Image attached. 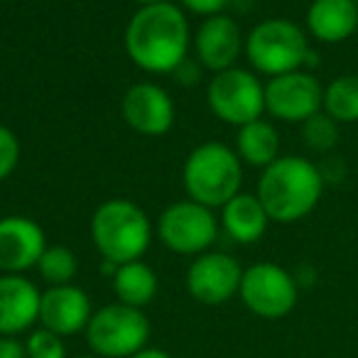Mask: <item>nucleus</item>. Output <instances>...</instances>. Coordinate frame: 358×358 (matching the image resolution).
<instances>
[{
	"label": "nucleus",
	"mask_w": 358,
	"mask_h": 358,
	"mask_svg": "<svg viewBox=\"0 0 358 358\" xmlns=\"http://www.w3.org/2000/svg\"><path fill=\"white\" fill-rule=\"evenodd\" d=\"M130 62L148 74H174L189 59L192 27L172 0L145 6L130 17L123 37Z\"/></svg>",
	"instance_id": "1"
},
{
	"label": "nucleus",
	"mask_w": 358,
	"mask_h": 358,
	"mask_svg": "<svg viewBox=\"0 0 358 358\" xmlns=\"http://www.w3.org/2000/svg\"><path fill=\"white\" fill-rule=\"evenodd\" d=\"M324 177L319 164L299 155H280L263 169L258 179V199L270 221L294 224L309 216L324 194Z\"/></svg>",
	"instance_id": "2"
},
{
	"label": "nucleus",
	"mask_w": 358,
	"mask_h": 358,
	"mask_svg": "<svg viewBox=\"0 0 358 358\" xmlns=\"http://www.w3.org/2000/svg\"><path fill=\"white\" fill-rule=\"evenodd\" d=\"M182 185L192 201L209 209H221L241 192L243 162L229 145L204 143L192 150L185 159Z\"/></svg>",
	"instance_id": "3"
},
{
	"label": "nucleus",
	"mask_w": 358,
	"mask_h": 358,
	"mask_svg": "<svg viewBox=\"0 0 358 358\" xmlns=\"http://www.w3.org/2000/svg\"><path fill=\"white\" fill-rule=\"evenodd\" d=\"M91 241L96 250L115 265L143 260L152 241L148 214L130 199H108L91 216Z\"/></svg>",
	"instance_id": "4"
},
{
	"label": "nucleus",
	"mask_w": 358,
	"mask_h": 358,
	"mask_svg": "<svg viewBox=\"0 0 358 358\" xmlns=\"http://www.w3.org/2000/svg\"><path fill=\"white\" fill-rule=\"evenodd\" d=\"M245 57H248L253 71L265 76H280L289 71L302 69L309 64V37L297 22L285 17H270L253 27L245 35Z\"/></svg>",
	"instance_id": "5"
},
{
	"label": "nucleus",
	"mask_w": 358,
	"mask_h": 358,
	"mask_svg": "<svg viewBox=\"0 0 358 358\" xmlns=\"http://www.w3.org/2000/svg\"><path fill=\"white\" fill-rule=\"evenodd\" d=\"M150 341V319L143 309L128 304H106L96 309L86 327V343L99 358H133Z\"/></svg>",
	"instance_id": "6"
},
{
	"label": "nucleus",
	"mask_w": 358,
	"mask_h": 358,
	"mask_svg": "<svg viewBox=\"0 0 358 358\" xmlns=\"http://www.w3.org/2000/svg\"><path fill=\"white\" fill-rule=\"evenodd\" d=\"M211 113L229 125L253 123L265 113V84L248 69H226L211 76L206 89Z\"/></svg>",
	"instance_id": "7"
},
{
	"label": "nucleus",
	"mask_w": 358,
	"mask_h": 358,
	"mask_svg": "<svg viewBox=\"0 0 358 358\" xmlns=\"http://www.w3.org/2000/svg\"><path fill=\"white\" fill-rule=\"evenodd\" d=\"M157 236L172 253L201 255L214 245L219 236V219L214 209L201 206L192 199L174 201L159 214Z\"/></svg>",
	"instance_id": "8"
},
{
	"label": "nucleus",
	"mask_w": 358,
	"mask_h": 358,
	"mask_svg": "<svg viewBox=\"0 0 358 358\" xmlns=\"http://www.w3.org/2000/svg\"><path fill=\"white\" fill-rule=\"evenodd\" d=\"M238 297L260 319H282L294 309L299 285L278 263H255L243 270Z\"/></svg>",
	"instance_id": "9"
},
{
	"label": "nucleus",
	"mask_w": 358,
	"mask_h": 358,
	"mask_svg": "<svg viewBox=\"0 0 358 358\" xmlns=\"http://www.w3.org/2000/svg\"><path fill=\"white\" fill-rule=\"evenodd\" d=\"M265 110L275 120L302 125L314 113L324 110V86L304 69L280 74L265 84Z\"/></svg>",
	"instance_id": "10"
},
{
	"label": "nucleus",
	"mask_w": 358,
	"mask_h": 358,
	"mask_svg": "<svg viewBox=\"0 0 358 358\" xmlns=\"http://www.w3.org/2000/svg\"><path fill=\"white\" fill-rule=\"evenodd\" d=\"M241 278H243V268L234 255L206 250V253L196 255L194 263L189 265L185 282L187 292L196 302L206 304V307H219L238 294Z\"/></svg>",
	"instance_id": "11"
},
{
	"label": "nucleus",
	"mask_w": 358,
	"mask_h": 358,
	"mask_svg": "<svg viewBox=\"0 0 358 358\" xmlns=\"http://www.w3.org/2000/svg\"><path fill=\"white\" fill-rule=\"evenodd\" d=\"M47 248V236L37 221L27 216H3L0 219V273L22 275L37 268Z\"/></svg>",
	"instance_id": "12"
},
{
	"label": "nucleus",
	"mask_w": 358,
	"mask_h": 358,
	"mask_svg": "<svg viewBox=\"0 0 358 358\" xmlns=\"http://www.w3.org/2000/svg\"><path fill=\"white\" fill-rule=\"evenodd\" d=\"M120 113L135 133L148 138L169 133V128L174 125L172 96L152 81H140L130 86L120 103Z\"/></svg>",
	"instance_id": "13"
},
{
	"label": "nucleus",
	"mask_w": 358,
	"mask_h": 358,
	"mask_svg": "<svg viewBox=\"0 0 358 358\" xmlns=\"http://www.w3.org/2000/svg\"><path fill=\"white\" fill-rule=\"evenodd\" d=\"M243 47H245V37L241 32L238 22L231 15L219 13V15L204 17V22L196 27V35H194L196 62H199V66L214 71V74L234 69Z\"/></svg>",
	"instance_id": "14"
},
{
	"label": "nucleus",
	"mask_w": 358,
	"mask_h": 358,
	"mask_svg": "<svg viewBox=\"0 0 358 358\" xmlns=\"http://www.w3.org/2000/svg\"><path fill=\"white\" fill-rule=\"evenodd\" d=\"M94 309L91 299L76 285H57L42 292L40 299V324L57 336H74L79 331H86Z\"/></svg>",
	"instance_id": "15"
},
{
	"label": "nucleus",
	"mask_w": 358,
	"mask_h": 358,
	"mask_svg": "<svg viewBox=\"0 0 358 358\" xmlns=\"http://www.w3.org/2000/svg\"><path fill=\"white\" fill-rule=\"evenodd\" d=\"M42 292L25 275H0V336H17L40 322Z\"/></svg>",
	"instance_id": "16"
},
{
	"label": "nucleus",
	"mask_w": 358,
	"mask_h": 358,
	"mask_svg": "<svg viewBox=\"0 0 358 358\" xmlns=\"http://www.w3.org/2000/svg\"><path fill=\"white\" fill-rule=\"evenodd\" d=\"M358 30V6L353 0H312L307 8V32L324 45L346 42Z\"/></svg>",
	"instance_id": "17"
},
{
	"label": "nucleus",
	"mask_w": 358,
	"mask_h": 358,
	"mask_svg": "<svg viewBox=\"0 0 358 358\" xmlns=\"http://www.w3.org/2000/svg\"><path fill=\"white\" fill-rule=\"evenodd\" d=\"M221 229L229 234L231 241L241 245L258 243L265 236L270 224V216L265 206L260 204L258 194H245L238 192L231 201L221 206Z\"/></svg>",
	"instance_id": "18"
},
{
	"label": "nucleus",
	"mask_w": 358,
	"mask_h": 358,
	"mask_svg": "<svg viewBox=\"0 0 358 358\" xmlns=\"http://www.w3.org/2000/svg\"><path fill=\"white\" fill-rule=\"evenodd\" d=\"M236 152L241 162L250 167L265 169L268 164H273L280 157V135L275 125L263 118L241 125L236 135Z\"/></svg>",
	"instance_id": "19"
},
{
	"label": "nucleus",
	"mask_w": 358,
	"mask_h": 358,
	"mask_svg": "<svg viewBox=\"0 0 358 358\" xmlns=\"http://www.w3.org/2000/svg\"><path fill=\"white\" fill-rule=\"evenodd\" d=\"M113 292L120 304L128 307H148L157 294V275L143 260H133V263L118 265L113 278Z\"/></svg>",
	"instance_id": "20"
},
{
	"label": "nucleus",
	"mask_w": 358,
	"mask_h": 358,
	"mask_svg": "<svg viewBox=\"0 0 358 358\" xmlns=\"http://www.w3.org/2000/svg\"><path fill=\"white\" fill-rule=\"evenodd\" d=\"M324 113L338 125L358 123V74H341L324 86Z\"/></svg>",
	"instance_id": "21"
},
{
	"label": "nucleus",
	"mask_w": 358,
	"mask_h": 358,
	"mask_svg": "<svg viewBox=\"0 0 358 358\" xmlns=\"http://www.w3.org/2000/svg\"><path fill=\"white\" fill-rule=\"evenodd\" d=\"M37 270H40L42 280L50 282V287L71 285V280L76 278V270H79V260H76L74 250L66 245H47L40 263H37Z\"/></svg>",
	"instance_id": "22"
},
{
	"label": "nucleus",
	"mask_w": 358,
	"mask_h": 358,
	"mask_svg": "<svg viewBox=\"0 0 358 358\" xmlns=\"http://www.w3.org/2000/svg\"><path fill=\"white\" fill-rule=\"evenodd\" d=\"M302 140L314 152H331L338 145V123L329 113L319 110L302 123Z\"/></svg>",
	"instance_id": "23"
},
{
	"label": "nucleus",
	"mask_w": 358,
	"mask_h": 358,
	"mask_svg": "<svg viewBox=\"0 0 358 358\" xmlns=\"http://www.w3.org/2000/svg\"><path fill=\"white\" fill-rule=\"evenodd\" d=\"M27 358H66V346L62 341V336H57L55 331L40 327L27 336L25 341Z\"/></svg>",
	"instance_id": "24"
},
{
	"label": "nucleus",
	"mask_w": 358,
	"mask_h": 358,
	"mask_svg": "<svg viewBox=\"0 0 358 358\" xmlns=\"http://www.w3.org/2000/svg\"><path fill=\"white\" fill-rule=\"evenodd\" d=\"M20 164V140L8 125H0V182H6Z\"/></svg>",
	"instance_id": "25"
},
{
	"label": "nucleus",
	"mask_w": 358,
	"mask_h": 358,
	"mask_svg": "<svg viewBox=\"0 0 358 358\" xmlns=\"http://www.w3.org/2000/svg\"><path fill=\"white\" fill-rule=\"evenodd\" d=\"M179 6L185 8V10L194 13V15L211 17L224 13V8L231 6V0H179Z\"/></svg>",
	"instance_id": "26"
},
{
	"label": "nucleus",
	"mask_w": 358,
	"mask_h": 358,
	"mask_svg": "<svg viewBox=\"0 0 358 358\" xmlns=\"http://www.w3.org/2000/svg\"><path fill=\"white\" fill-rule=\"evenodd\" d=\"M0 358H27L25 343L17 336H0Z\"/></svg>",
	"instance_id": "27"
},
{
	"label": "nucleus",
	"mask_w": 358,
	"mask_h": 358,
	"mask_svg": "<svg viewBox=\"0 0 358 358\" xmlns=\"http://www.w3.org/2000/svg\"><path fill=\"white\" fill-rule=\"evenodd\" d=\"M133 358H172L167 351H162V348H143L140 353H135Z\"/></svg>",
	"instance_id": "28"
},
{
	"label": "nucleus",
	"mask_w": 358,
	"mask_h": 358,
	"mask_svg": "<svg viewBox=\"0 0 358 358\" xmlns=\"http://www.w3.org/2000/svg\"><path fill=\"white\" fill-rule=\"evenodd\" d=\"M133 3H138L140 8H145V6H157V3H167V0H133Z\"/></svg>",
	"instance_id": "29"
},
{
	"label": "nucleus",
	"mask_w": 358,
	"mask_h": 358,
	"mask_svg": "<svg viewBox=\"0 0 358 358\" xmlns=\"http://www.w3.org/2000/svg\"><path fill=\"white\" fill-rule=\"evenodd\" d=\"M79 358H99V356H94V353H91V356H79Z\"/></svg>",
	"instance_id": "30"
},
{
	"label": "nucleus",
	"mask_w": 358,
	"mask_h": 358,
	"mask_svg": "<svg viewBox=\"0 0 358 358\" xmlns=\"http://www.w3.org/2000/svg\"><path fill=\"white\" fill-rule=\"evenodd\" d=\"M353 3H356V6H358V0H353Z\"/></svg>",
	"instance_id": "31"
}]
</instances>
